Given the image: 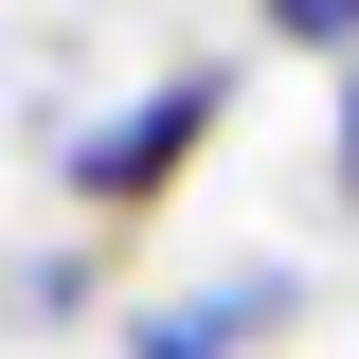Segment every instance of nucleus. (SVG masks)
Listing matches in <instances>:
<instances>
[{
    "label": "nucleus",
    "instance_id": "nucleus-1",
    "mask_svg": "<svg viewBox=\"0 0 359 359\" xmlns=\"http://www.w3.org/2000/svg\"><path fill=\"white\" fill-rule=\"evenodd\" d=\"M216 126H233V72H216V54H180V72H144L126 108H90L54 180H72V216H90V233H126V216H162L180 180L216 162Z\"/></svg>",
    "mask_w": 359,
    "mask_h": 359
},
{
    "label": "nucleus",
    "instance_id": "nucleus-2",
    "mask_svg": "<svg viewBox=\"0 0 359 359\" xmlns=\"http://www.w3.org/2000/svg\"><path fill=\"white\" fill-rule=\"evenodd\" d=\"M287 306H306L287 269H216V287H162V306H126V359H252Z\"/></svg>",
    "mask_w": 359,
    "mask_h": 359
},
{
    "label": "nucleus",
    "instance_id": "nucleus-3",
    "mask_svg": "<svg viewBox=\"0 0 359 359\" xmlns=\"http://www.w3.org/2000/svg\"><path fill=\"white\" fill-rule=\"evenodd\" d=\"M269 54H306V72H359V0H252Z\"/></svg>",
    "mask_w": 359,
    "mask_h": 359
},
{
    "label": "nucleus",
    "instance_id": "nucleus-4",
    "mask_svg": "<svg viewBox=\"0 0 359 359\" xmlns=\"http://www.w3.org/2000/svg\"><path fill=\"white\" fill-rule=\"evenodd\" d=\"M0 306H18V323H72V306H90V233H72V252H18Z\"/></svg>",
    "mask_w": 359,
    "mask_h": 359
},
{
    "label": "nucleus",
    "instance_id": "nucleus-5",
    "mask_svg": "<svg viewBox=\"0 0 359 359\" xmlns=\"http://www.w3.org/2000/svg\"><path fill=\"white\" fill-rule=\"evenodd\" d=\"M323 180L359 198V72H323Z\"/></svg>",
    "mask_w": 359,
    "mask_h": 359
}]
</instances>
